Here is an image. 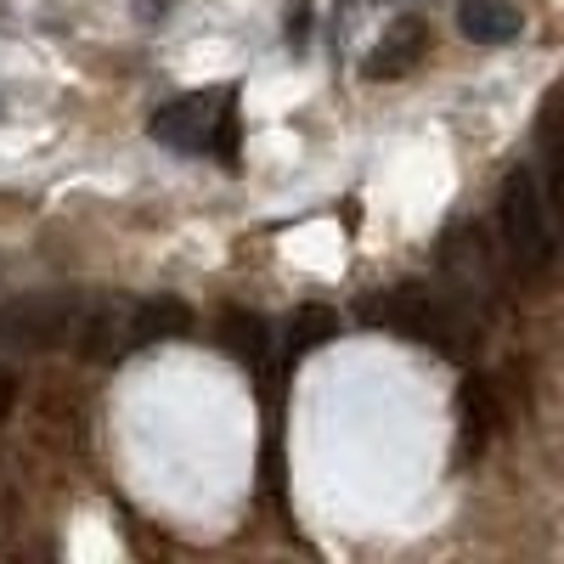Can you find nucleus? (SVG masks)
<instances>
[{
    "mask_svg": "<svg viewBox=\"0 0 564 564\" xmlns=\"http://www.w3.org/2000/svg\"><path fill=\"white\" fill-rule=\"evenodd\" d=\"M361 322L367 327H384V334L406 339V345H423V350H435L446 361L468 356V322L457 305H446L441 294L430 289H384V294H372L361 305Z\"/></svg>",
    "mask_w": 564,
    "mask_h": 564,
    "instance_id": "f257e3e1",
    "label": "nucleus"
},
{
    "mask_svg": "<svg viewBox=\"0 0 564 564\" xmlns=\"http://www.w3.org/2000/svg\"><path fill=\"white\" fill-rule=\"evenodd\" d=\"M90 294L79 289H29L0 305V345L12 350H57L74 345Z\"/></svg>",
    "mask_w": 564,
    "mask_h": 564,
    "instance_id": "f03ea898",
    "label": "nucleus"
},
{
    "mask_svg": "<svg viewBox=\"0 0 564 564\" xmlns=\"http://www.w3.org/2000/svg\"><path fill=\"white\" fill-rule=\"evenodd\" d=\"M497 220H502L508 254L520 260L525 271H547V265H553V254H558V238H553V204H547V186L536 181V170H525V164H520V170H508Z\"/></svg>",
    "mask_w": 564,
    "mask_h": 564,
    "instance_id": "7ed1b4c3",
    "label": "nucleus"
},
{
    "mask_svg": "<svg viewBox=\"0 0 564 564\" xmlns=\"http://www.w3.org/2000/svg\"><path fill=\"white\" fill-rule=\"evenodd\" d=\"M220 108H226V90H220V97H209V90H193V97L159 108V113L148 119V135L159 141V148H175V153H204L209 135H215Z\"/></svg>",
    "mask_w": 564,
    "mask_h": 564,
    "instance_id": "20e7f679",
    "label": "nucleus"
},
{
    "mask_svg": "<svg viewBox=\"0 0 564 564\" xmlns=\"http://www.w3.org/2000/svg\"><path fill=\"white\" fill-rule=\"evenodd\" d=\"M193 334V305L175 300V294H148V300H130V345L148 350V345H170Z\"/></svg>",
    "mask_w": 564,
    "mask_h": 564,
    "instance_id": "39448f33",
    "label": "nucleus"
},
{
    "mask_svg": "<svg viewBox=\"0 0 564 564\" xmlns=\"http://www.w3.org/2000/svg\"><path fill=\"white\" fill-rule=\"evenodd\" d=\"M423 57H430V23L401 18V23L367 52V79H406Z\"/></svg>",
    "mask_w": 564,
    "mask_h": 564,
    "instance_id": "423d86ee",
    "label": "nucleus"
},
{
    "mask_svg": "<svg viewBox=\"0 0 564 564\" xmlns=\"http://www.w3.org/2000/svg\"><path fill=\"white\" fill-rule=\"evenodd\" d=\"M457 29H463V40H475V45H508V40H520L525 18H520L513 0H463Z\"/></svg>",
    "mask_w": 564,
    "mask_h": 564,
    "instance_id": "0eeeda50",
    "label": "nucleus"
},
{
    "mask_svg": "<svg viewBox=\"0 0 564 564\" xmlns=\"http://www.w3.org/2000/svg\"><path fill=\"white\" fill-rule=\"evenodd\" d=\"M457 423H463V452H480L502 430V406H497V390L486 379H468L457 390Z\"/></svg>",
    "mask_w": 564,
    "mask_h": 564,
    "instance_id": "6e6552de",
    "label": "nucleus"
},
{
    "mask_svg": "<svg viewBox=\"0 0 564 564\" xmlns=\"http://www.w3.org/2000/svg\"><path fill=\"white\" fill-rule=\"evenodd\" d=\"M220 345H226L231 361H243V367L260 372L265 356H271V327H265L260 311H226L220 316Z\"/></svg>",
    "mask_w": 564,
    "mask_h": 564,
    "instance_id": "1a4fd4ad",
    "label": "nucleus"
},
{
    "mask_svg": "<svg viewBox=\"0 0 564 564\" xmlns=\"http://www.w3.org/2000/svg\"><path fill=\"white\" fill-rule=\"evenodd\" d=\"M334 339H339V311L334 305H300L294 322H289V361L334 345Z\"/></svg>",
    "mask_w": 564,
    "mask_h": 564,
    "instance_id": "9d476101",
    "label": "nucleus"
},
{
    "mask_svg": "<svg viewBox=\"0 0 564 564\" xmlns=\"http://www.w3.org/2000/svg\"><path fill=\"white\" fill-rule=\"evenodd\" d=\"M12 401H18V379H12V372H7V367H0V417H7V412H12Z\"/></svg>",
    "mask_w": 564,
    "mask_h": 564,
    "instance_id": "9b49d317",
    "label": "nucleus"
},
{
    "mask_svg": "<svg viewBox=\"0 0 564 564\" xmlns=\"http://www.w3.org/2000/svg\"><path fill=\"white\" fill-rule=\"evenodd\" d=\"M305 23H311V18H305V7H300V12L289 18V45H305Z\"/></svg>",
    "mask_w": 564,
    "mask_h": 564,
    "instance_id": "f8f14e48",
    "label": "nucleus"
}]
</instances>
